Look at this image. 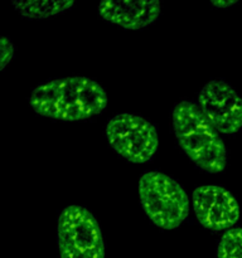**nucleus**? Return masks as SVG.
Segmentation results:
<instances>
[{"mask_svg":"<svg viewBox=\"0 0 242 258\" xmlns=\"http://www.w3.org/2000/svg\"><path fill=\"white\" fill-rule=\"evenodd\" d=\"M18 14L27 19H45V18L54 17L66 10L71 9L75 5V2H66V0H30V2H20L14 0L12 3Z\"/></svg>","mask_w":242,"mask_h":258,"instance_id":"1a4fd4ad","label":"nucleus"},{"mask_svg":"<svg viewBox=\"0 0 242 258\" xmlns=\"http://www.w3.org/2000/svg\"><path fill=\"white\" fill-rule=\"evenodd\" d=\"M171 121L179 146L199 169L212 174L224 170L226 145L197 103L191 101L176 103Z\"/></svg>","mask_w":242,"mask_h":258,"instance_id":"f03ea898","label":"nucleus"},{"mask_svg":"<svg viewBox=\"0 0 242 258\" xmlns=\"http://www.w3.org/2000/svg\"><path fill=\"white\" fill-rule=\"evenodd\" d=\"M105 133L111 148L130 163H148L158 151V130L141 116L133 113L113 116L108 120Z\"/></svg>","mask_w":242,"mask_h":258,"instance_id":"39448f33","label":"nucleus"},{"mask_svg":"<svg viewBox=\"0 0 242 258\" xmlns=\"http://www.w3.org/2000/svg\"><path fill=\"white\" fill-rule=\"evenodd\" d=\"M211 4L216 8H229L233 5L238 4L236 0H229V2H224V0H217V2H211Z\"/></svg>","mask_w":242,"mask_h":258,"instance_id":"f8f14e48","label":"nucleus"},{"mask_svg":"<svg viewBox=\"0 0 242 258\" xmlns=\"http://www.w3.org/2000/svg\"><path fill=\"white\" fill-rule=\"evenodd\" d=\"M192 206L199 223L214 232L229 229L239 219L238 202L223 186L196 188L192 194Z\"/></svg>","mask_w":242,"mask_h":258,"instance_id":"0eeeda50","label":"nucleus"},{"mask_svg":"<svg viewBox=\"0 0 242 258\" xmlns=\"http://www.w3.org/2000/svg\"><path fill=\"white\" fill-rule=\"evenodd\" d=\"M139 198L149 219L161 229L178 228L189 216L188 194L166 174L144 173L139 179Z\"/></svg>","mask_w":242,"mask_h":258,"instance_id":"7ed1b4c3","label":"nucleus"},{"mask_svg":"<svg viewBox=\"0 0 242 258\" xmlns=\"http://www.w3.org/2000/svg\"><path fill=\"white\" fill-rule=\"evenodd\" d=\"M198 107L219 134L232 135L242 128V98L224 80H212L202 87Z\"/></svg>","mask_w":242,"mask_h":258,"instance_id":"423d86ee","label":"nucleus"},{"mask_svg":"<svg viewBox=\"0 0 242 258\" xmlns=\"http://www.w3.org/2000/svg\"><path fill=\"white\" fill-rule=\"evenodd\" d=\"M14 44L8 37L0 38V70L4 71L5 67L12 62L14 57Z\"/></svg>","mask_w":242,"mask_h":258,"instance_id":"9b49d317","label":"nucleus"},{"mask_svg":"<svg viewBox=\"0 0 242 258\" xmlns=\"http://www.w3.org/2000/svg\"><path fill=\"white\" fill-rule=\"evenodd\" d=\"M160 13L158 0H107L98 4V14L106 22L131 30L151 25Z\"/></svg>","mask_w":242,"mask_h":258,"instance_id":"6e6552de","label":"nucleus"},{"mask_svg":"<svg viewBox=\"0 0 242 258\" xmlns=\"http://www.w3.org/2000/svg\"><path fill=\"white\" fill-rule=\"evenodd\" d=\"M57 244L60 258H105L97 219L81 206L66 207L58 217Z\"/></svg>","mask_w":242,"mask_h":258,"instance_id":"20e7f679","label":"nucleus"},{"mask_svg":"<svg viewBox=\"0 0 242 258\" xmlns=\"http://www.w3.org/2000/svg\"><path fill=\"white\" fill-rule=\"evenodd\" d=\"M217 258H242V228L228 229L221 237Z\"/></svg>","mask_w":242,"mask_h":258,"instance_id":"9d476101","label":"nucleus"},{"mask_svg":"<svg viewBox=\"0 0 242 258\" xmlns=\"http://www.w3.org/2000/svg\"><path fill=\"white\" fill-rule=\"evenodd\" d=\"M35 113L59 121H81L102 112L107 95L88 77H66L38 85L29 96Z\"/></svg>","mask_w":242,"mask_h":258,"instance_id":"f257e3e1","label":"nucleus"}]
</instances>
